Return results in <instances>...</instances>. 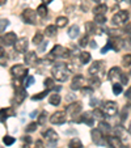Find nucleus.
<instances>
[{
  "mask_svg": "<svg viewBox=\"0 0 131 148\" xmlns=\"http://www.w3.org/2000/svg\"><path fill=\"white\" fill-rule=\"evenodd\" d=\"M68 148H83V143L79 138H73L68 143Z\"/></svg>",
  "mask_w": 131,
  "mask_h": 148,
  "instance_id": "cd10ccee",
  "label": "nucleus"
},
{
  "mask_svg": "<svg viewBox=\"0 0 131 148\" xmlns=\"http://www.w3.org/2000/svg\"><path fill=\"white\" fill-rule=\"evenodd\" d=\"M80 34V28L78 25H72L70 29H68V37L72 39L78 38V36Z\"/></svg>",
  "mask_w": 131,
  "mask_h": 148,
  "instance_id": "393cba45",
  "label": "nucleus"
},
{
  "mask_svg": "<svg viewBox=\"0 0 131 148\" xmlns=\"http://www.w3.org/2000/svg\"><path fill=\"white\" fill-rule=\"evenodd\" d=\"M39 51H42V53H43V51L46 50V46H47V42H45L43 41V43H39Z\"/></svg>",
  "mask_w": 131,
  "mask_h": 148,
  "instance_id": "3c124183",
  "label": "nucleus"
},
{
  "mask_svg": "<svg viewBox=\"0 0 131 148\" xmlns=\"http://www.w3.org/2000/svg\"><path fill=\"white\" fill-rule=\"evenodd\" d=\"M16 41H17V36L13 32L7 33V34H4L3 37H0V42H1L4 46H13L14 43H16Z\"/></svg>",
  "mask_w": 131,
  "mask_h": 148,
  "instance_id": "9d476101",
  "label": "nucleus"
},
{
  "mask_svg": "<svg viewBox=\"0 0 131 148\" xmlns=\"http://www.w3.org/2000/svg\"><path fill=\"white\" fill-rule=\"evenodd\" d=\"M125 96H126V98H127V100H131V87L126 90V95Z\"/></svg>",
  "mask_w": 131,
  "mask_h": 148,
  "instance_id": "5fc2aeb1",
  "label": "nucleus"
},
{
  "mask_svg": "<svg viewBox=\"0 0 131 148\" xmlns=\"http://www.w3.org/2000/svg\"><path fill=\"white\" fill-rule=\"evenodd\" d=\"M108 9L109 8H108V5H106V4L101 3V4H98L95 9H93V13H95V14H105L106 12H108Z\"/></svg>",
  "mask_w": 131,
  "mask_h": 148,
  "instance_id": "bb28decb",
  "label": "nucleus"
},
{
  "mask_svg": "<svg viewBox=\"0 0 131 148\" xmlns=\"http://www.w3.org/2000/svg\"><path fill=\"white\" fill-rule=\"evenodd\" d=\"M43 138L47 139L49 142H50V144H51V143H55L56 140H58V134H56L53 129H49V130H46V131L43 132Z\"/></svg>",
  "mask_w": 131,
  "mask_h": 148,
  "instance_id": "6ab92c4d",
  "label": "nucleus"
},
{
  "mask_svg": "<svg viewBox=\"0 0 131 148\" xmlns=\"http://www.w3.org/2000/svg\"><path fill=\"white\" fill-rule=\"evenodd\" d=\"M122 64H123V67H130L131 66V54H126V55H123Z\"/></svg>",
  "mask_w": 131,
  "mask_h": 148,
  "instance_id": "c9c22d12",
  "label": "nucleus"
},
{
  "mask_svg": "<svg viewBox=\"0 0 131 148\" xmlns=\"http://www.w3.org/2000/svg\"><path fill=\"white\" fill-rule=\"evenodd\" d=\"M37 127H38V123H36V122H32V123H29L28 126H26V129H25V131L26 132H34L37 130Z\"/></svg>",
  "mask_w": 131,
  "mask_h": 148,
  "instance_id": "4c0bfd02",
  "label": "nucleus"
},
{
  "mask_svg": "<svg viewBox=\"0 0 131 148\" xmlns=\"http://www.w3.org/2000/svg\"><path fill=\"white\" fill-rule=\"evenodd\" d=\"M128 18H130L128 11H118L117 13L113 16L112 24H113V26H123L125 24H127Z\"/></svg>",
  "mask_w": 131,
  "mask_h": 148,
  "instance_id": "f03ea898",
  "label": "nucleus"
},
{
  "mask_svg": "<svg viewBox=\"0 0 131 148\" xmlns=\"http://www.w3.org/2000/svg\"><path fill=\"white\" fill-rule=\"evenodd\" d=\"M119 80H121V84H127L128 83V76L126 75V73H122L121 77H119Z\"/></svg>",
  "mask_w": 131,
  "mask_h": 148,
  "instance_id": "09e8293b",
  "label": "nucleus"
},
{
  "mask_svg": "<svg viewBox=\"0 0 131 148\" xmlns=\"http://www.w3.org/2000/svg\"><path fill=\"white\" fill-rule=\"evenodd\" d=\"M62 101V97L59 93H53V95H50V97H49V102H50V105H53V106H58L59 103H60Z\"/></svg>",
  "mask_w": 131,
  "mask_h": 148,
  "instance_id": "4be33fe9",
  "label": "nucleus"
},
{
  "mask_svg": "<svg viewBox=\"0 0 131 148\" xmlns=\"http://www.w3.org/2000/svg\"><path fill=\"white\" fill-rule=\"evenodd\" d=\"M28 96V92L24 87H20L17 89H14V97H13V103L14 105H20Z\"/></svg>",
  "mask_w": 131,
  "mask_h": 148,
  "instance_id": "1a4fd4ad",
  "label": "nucleus"
},
{
  "mask_svg": "<svg viewBox=\"0 0 131 148\" xmlns=\"http://www.w3.org/2000/svg\"><path fill=\"white\" fill-rule=\"evenodd\" d=\"M127 117H128V105H126V106L123 108L122 113H121V119L125 121V119H127Z\"/></svg>",
  "mask_w": 131,
  "mask_h": 148,
  "instance_id": "a18cd8bd",
  "label": "nucleus"
},
{
  "mask_svg": "<svg viewBox=\"0 0 131 148\" xmlns=\"http://www.w3.org/2000/svg\"><path fill=\"white\" fill-rule=\"evenodd\" d=\"M23 140L25 142V144H30V143H32L30 136H28V135H26V136H24V138H23Z\"/></svg>",
  "mask_w": 131,
  "mask_h": 148,
  "instance_id": "603ef678",
  "label": "nucleus"
},
{
  "mask_svg": "<svg viewBox=\"0 0 131 148\" xmlns=\"http://www.w3.org/2000/svg\"><path fill=\"white\" fill-rule=\"evenodd\" d=\"M13 115V112H12L9 108H4V109H0V122H5L9 117Z\"/></svg>",
  "mask_w": 131,
  "mask_h": 148,
  "instance_id": "aec40b11",
  "label": "nucleus"
},
{
  "mask_svg": "<svg viewBox=\"0 0 131 148\" xmlns=\"http://www.w3.org/2000/svg\"><path fill=\"white\" fill-rule=\"evenodd\" d=\"M45 36L47 37H54L56 36V26L55 25H49L45 29Z\"/></svg>",
  "mask_w": 131,
  "mask_h": 148,
  "instance_id": "7c9ffc66",
  "label": "nucleus"
},
{
  "mask_svg": "<svg viewBox=\"0 0 131 148\" xmlns=\"http://www.w3.org/2000/svg\"><path fill=\"white\" fill-rule=\"evenodd\" d=\"M106 144L109 148H121L122 147V142L118 136H106Z\"/></svg>",
  "mask_w": 131,
  "mask_h": 148,
  "instance_id": "2eb2a0df",
  "label": "nucleus"
},
{
  "mask_svg": "<svg viewBox=\"0 0 131 148\" xmlns=\"http://www.w3.org/2000/svg\"><path fill=\"white\" fill-rule=\"evenodd\" d=\"M67 25H68V18L67 17L60 16V17L56 18V23H55L56 28H64V26H67Z\"/></svg>",
  "mask_w": 131,
  "mask_h": 148,
  "instance_id": "c85d7f7f",
  "label": "nucleus"
},
{
  "mask_svg": "<svg viewBox=\"0 0 131 148\" xmlns=\"http://www.w3.org/2000/svg\"><path fill=\"white\" fill-rule=\"evenodd\" d=\"M121 75H122V71H121L119 67H112L108 73V79L110 81H113V83H115L121 77Z\"/></svg>",
  "mask_w": 131,
  "mask_h": 148,
  "instance_id": "f3484780",
  "label": "nucleus"
},
{
  "mask_svg": "<svg viewBox=\"0 0 131 148\" xmlns=\"http://www.w3.org/2000/svg\"><path fill=\"white\" fill-rule=\"evenodd\" d=\"M24 60H25V63L29 66H36L37 63H38V56H37V54L34 53V51H28V53H25Z\"/></svg>",
  "mask_w": 131,
  "mask_h": 148,
  "instance_id": "dca6fc26",
  "label": "nucleus"
},
{
  "mask_svg": "<svg viewBox=\"0 0 131 148\" xmlns=\"http://www.w3.org/2000/svg\"><path fill=\"white\" fill-rule=\"evenodd\" d=\"M102 68H104V62L102 60H96L95 63L89 67L88 73H91V76H97V73L100 72V71H102Z\"/></svg>",
  "mask_w": 131,
  "mask_h": 148,
  "instance_id": "4468645a",
  "label": "nucleus"
},
{
  "mask_svg": "<svg viewBox=\"0 0 131 148\" xmlns=\"http://www.w3.org/2000/svg\"><path fill=\"white\" fill-rule=\"evenodd\" d=\"M28 45L29 42L26 38H21V39H17L16 43H14V49H16L17 53H25L26 50H28Z\"/></svg>",
  "mask_w": 131,
  "mask_h": 148,
  "instance_id": "ddd939ff",
  "label": "nucleus"
},
{
  "mask_svg": "<svg viewBox=\"0 0 131 148\" xmlns=\"http://www.w3.org/2000/svg\"><path fill=\"white\" fill-rule=\"evenodd\" d=\"M37 114H38V112H37V110H34L33 113H32L30 114V118H34V117H37Z\"/></svg>",
  "mask_w": 131,
  "mask_h": 148,
  "instance_id": "4d7b16f0",
  "label": "nucleus"
},
{
  "mask_svg": "<svg viewBox=\"0 0 131 148\" xmlns=\"http://www.w3.org/2000/svg\"><path fill=\"white\" fill-rule=\"evenodd\" d=\"M51 73H53V77L55 79L56 81H59V83H64V81L68 80L71 72L64 63H58V64H55L53 67Z\"/></svg>",
  "mask_w": 131,
  "mask_h": 148,
  "instance_id": "f257e3e1",
  "label": "nucleus"
},
{
  "mask_svg": "<svg viewBox=\"0 0 131 148\" xmlns=\"http://www.w3.org/2000/svg\"><path fill=\"white\" fill-rule=\"evenodd\" d=\"M37 16H39L41 18H45L46 16H47V7H46V4H41V5H38V8H37Z\"/></svg>",
  "mask_w": 131,
  "mask_h": 148,
  "instance_id": "a878e982",
  "label": "nucleus"
},
{
  "mask_svg": "<svg viewBox=\"0 0 131 148\" xmlns=\"http://www.w3.org/2000/svg\"><path fill=\"white\" fill-rule=\"evenodd\" d=\"M97 102H98V101L96 100V98L92 97V98H91V102H89V103H91V106H92V108H95L96 105H97Z\"/></svg>",
  "mask_w": 131,
  "mask_h": 148,
  "instance_id": "864d4df0",
  "label": "nucleus"
},
{
  "mask_svg": "<svg viewBox=\"0 0 131 148\" xmlns=\"http://www.w3.org/2000/svg\"><path fill=\"white\" fill-rule=\"evenodd\" d=\"M115 3H121V1H123V0H114Z\"/></svg>",
  "mask_w": 131,
  "mask_h": 148,
  "instance_id": "e2e57ef3",
  "label": "nucleus"
},
{
  "mask_svg": "<svg viewBox=\"0 0 131 148\" xmlns=\"http://www.w3.org/2000/svg\"><path fill=\"white\" fill-rule=\"evenodd\" d=\"M43 1V4H50V3H53V0H42Z\"/></svg>",
  "mask_w": 131,
  "mask_h": 148,
  "instance_id": "13d9d810",
  "label": "nucleus"
},
{
  "mask_svg": "<svg viewBox=\"0 0 131 148\" xmlns=\"http://www.w3.org/2000/svg\"><path fill=\"white\" fill-rule=\"evenodd\" d=\"M84 83H85L84 76L76 75V76H73L72 83H71L70 87H71V89H72V90H79V89H81V88L84 87Z\"/></svg>",
  "mask_w": 131,
  "mask_h": 148,
  "instance_id": "f8f14e48",
  "label": "nucleus"
},
{
  "mask_svg": "<svg viewBox=\"0 0 131 148\" xmlns=\"http://www.w3.org/2000/svg\"><path fill=\"white\" fill-rule=\"evenodd\" d=\"M81 90H83L84 95H89V93L93 92V88H91V87H83V88H81Z\"/></svg>",
  "mask_w": 131,
  "mask_h": 148,
  "instance_id": "8fccbe9b",
  "label": "nucleus"
},
{
  "mask_svg": "<svg viewBox=\"0 0 131 148\" xmlns=\"http://www.w3.org/2000/svg\"><path fill=\"white\" fill-rule=\"evenodd\" d=\"M128 134L131 135V122H130V126H128Z\"/></svg>",
  "mask_w": 131,
  "mask_h": 148,
  "instance_id": "680f3d73",
  "label": "nucleus"
},
{
  "mask_svg": "<svg viewBox=\"0 0 131 148\" xmlns=\"http://www.w3.org/2000/svg\"><path fill=\"white\" fill-rule=\"evenodd\" d=\"M70 56V50L67 47H63L60 45H56L53 47V50L50 51V55H49V59H55V58H59V59H66Z\"/></svg>",
  "mask_w": 131,
  "mask_h": 148,
  "instance_id": "7ed1b4c3",
  "label": "nucleus"
},
{
  "mask_svg": "<svg viewBox=\"0 0 131 148\" xmlns=\"http://www.w3.org/2000/svg\"><path fill=\"white\" fill-rule=\"evenodd\" d=\"M49 92H50V89H46L45 92L37 93L36 96H32V100H33V101H39V100H43V98H45L46 96L49 95Z\"/></svg>",
  "mask_w": 131,
  "mask_h": 148,
  "instance_id": "2f4dec72",
  "label": "nucleus"
},
{
  "mask_svg": "<svg viewBox=\"0 0 131 148\" xmlns=\"http://www.w3.org/2000/svg\"><path fill=\"white\" fill-rule=\"evenodd\" d=\"M14 142H16V139H14L13 136H9V135H5V136L3 138V143L5 145H12Z\"/></svg>",
  "mask_w": 131,
  "mask_h": 148,
  "instance_id": "e433bc0d",
  "label": "nucleus"
},
{
  "mask_svg": "<svg viewBox=\"0 0 131 148\" xmlns=\"http://www.w3.org/2000/svg\"><path fill=\"white\" fill-rule=\"evenodd\" d=\"M46 119H47V113L42 112L41 114L38 115V122H37V123H38V125H43V123L46 122Z\"/></svg>",
  "mask_w": 131,
  "mask_h": 148,
  "instance_id": "ea45409f",
  "label": "nucleus"
},
{
  "mask_svg": "<svg viewBox=\"0 0 131 148\" xmlns=\"http://www.w3.org/2000/svg\"><path fill=\"white\" fill-rule=\"evenodd\" d=\"M7 3V0H0V5H4Z\"/></svg>",
  "mask_w": 131,
  "mask_h": 148,
  "instance_id": "bf43d9fd",
  "label": "nucleus"
},
{
  "mask_svg": "<svg viewBox=\"0 0 131 148\" xmlns=\"http://www.w3.org/2000/svg\"><path fill=\"white\" fill-rule=\"evenodd\" d=\"M123 47L127 49V50H131V34H128V37H126L123 39Z\"/></svg>",
  "mask_w": 131,
  "mask_h": 148,
  "instance_id": "a19ab883",
  "label": "nucleus"
},
{
  "mask_svg": "<svg viewBox=\"0 0 131 148\" xmlns=\"http://www.w3.org/2000/svg\"><path fill=\"white\" fill-rule=\"evenodd\" d=\"M34 77L33 76H28V77H26V80H25V87H30V85H33L34 84Z\"/></svg>",
  "mask_w": 131,
  "mask_h": 148,
  "instance_id": "de8ad7c7",
  "label": "nucleus"
},
{
  "mask_svg": "<svg viewBox=\"0 0 131 148\" xmlns=\"http://www.w3.org/2000/svg\"><path fill=\"white\" fill-rule=\"evenodd\" d=\"M89 45H91V47H92V49H96V47H97V45H96V42H95V41H91Z\"/></svg>",
  "mask_w": 131,
  "mask_h": 148,
  "instance_id": "6e6d98bb",
  "label": "nucleus"
},
{
  "mask_svg": "<svg viewBox=\"0 0 131 148\" xmlns=\"http://www.w3.org/2000/svg\"><path fill=\"white\" fill-rule=\"evenodd\" d=\"M93 1H96V3H98V4H101L104 1V0H93Z\"/></svg>",
  "mask_w": 131,
  "mask_h": 148,
  "instance_id": "052dcab7",
  "label": "nucleus"
},
{
  "mask_svg": "<svg viewBox=\"0 0 131 148\" xmlns=\"http://www.w3.org/2000/svg\"><path fill=\"white\" fill-rule=\"evenodd\" d=\"M80 63L81 64H88L91 62V54L86 53V51H83V53H80Z\"/></svg>",
  "mask_w": 131,
  "mask_h": 148,
  "instance_id": "c756f323",
  "label": "nucleus"
},
{
  "mask_svg": "<svg viewBox=\"0 0 131 148\" xmlns=\"http://www.w3.org/2000/svg\"><path fill=\"white\" fill-rule=\"evenodd\" d=\"M97 24L95 23V21H86L85 23V32L86 34L89 36V34H95L96 30H97Z\"/></svg>",
  "mask_w": 131,
  "mask_h": 148,
  "instance_id": "412c9836",
  "label": "nucleus"
},
{
  "mask_svg": "<svg viewBox=\"0 0 131 148\" xmlns=\"http://www.w3.org/2000/svg\"><path fill=\"white\" fill-rule=\"evenodd\" d=\"M80 122H84L88 126H93V123H95V117H93L92 113L84 112L80 114Z\"/></svg>",
  "mask_w": 131,
  "mask_h": 148,
  "instance_id": "a211bd4d",
  "label": "nucleus"
},
{
  "mask_svg": "<svg viewBox=\"0 0 131 148\" xmlns=\"http://www.w3.org/2000/svg\"><path fill=\"white\" fill-rule=\"evenodd\" d=\"M50 122L53 123V125H63V123L66 122V113L62 112V110L55 112L50 117Z\"/></svg>",
  "mask_w": 131,
  "mask_h": 148,
  "instance_id": "9b49d317",
  "label": "nucleus"
},
{
  "mask_svg": "<svg viewBox=\"0 0 131 148\" xmlns=\"http://www.w3.org/2000/svg\"><path fill=\"white\" fill-rule=\"evenodd\" d=\"M43 42V34L42 33H36L34 34V37H33V43L34 45H39V43H42Z\"/></svg>",
  "mask_w": 131,
  "mask_h": 148,
  "instance_id": "f704fd0d",
  "label": "nucleus"
},
{
  "mask_svg": "<svg viewBox=\"0 0 131 148\" xmlns=\"http://www.w3.org/2000/svg\"><path fill=\"white\" fill-rule=\"evenodd\" d=\"M21 18L25 24H29V25H34L37 23V12L33 11L30 8H26L21 13Z\"/></svg>",
  "mask_w": 131,
  "mask_h": 148,
  "instance_id": "39448f33",
  "label": "nucleus"
},
{
  "mask_svg": "<svg viewBox=\"0 0 131 148\" xmlns=\"http://www.w3.org/2000/svg\"><path fill=\"white\" fill-rule=\"evenodd\" d=\"M91 135H92V140L96 145L98 147H104L106 144V136L100 131V129H93L91 131Z\"/></svg>",
  "mask_w": 131,
  "mask_h": 148,
  "instance_id": "423d86ee",
  "label": "nucleus"
},
{
  "mask_svg": "<svg viewBox=\"0 0 131 148\" xmlns=\"http://www.w3.org/2000/svg\"><path fill=\"white\" fill-rule=\"evenodd\" d=\"M102 110L105 114H108L109 117L112 115H115L118 112V105L114 102V101H105L102 103Z\"/></svg>",
  "mask_w": 131,
  "mask_h": 148,
  "instance_id": "0eeeda50",
  "label": "nucleus"
},
{
  "mask_svg": "<svg viewBox=\"0 0 131 148\" xmlns=\"http://www.w3.org/2000/svg\"><path fill=\"white\" fill-rule=\"evenodd\" d=\"M8 25H9V21H8V20L1 18V20H0V32H4Z\"/></svg>",
  "mask_w": 131,
  "mask_h": 148,
  "instance_id": "37998d69",
  "label": "nucleus"
},
{
  "mask_svg": "<svg viewBox=\"0 0 131 148\" xmlns=\"http://www.w3.org/2000/svg\"><path fill=\"white\" fill-rule=\"evenodd\" d=\"M113 93L114 95H121L122 93V84H118V83L113 84Z\"/></svg>",
  "mask_w": 131,
  "mask_h": 148,
  "instance_id": "58836bf2",
  "label": "nucleus"
},
{
  "mask_svg": "<svg viewBox=\"0 0 131 148\" xmlns=\"http://www.w3.org/2000/svg\"><path fill=\"white\" fill-rule=\"evenodd\" d=\"M95 23L98 25H102L106 23V16L105 14H95Z\"/></svg>",
  "mask_w": 131,
  "mask_h": 148,
  "instance_id": "72a5a7b5",
  "label": "nucleus"
},
{
  "mask_svg": "<svg viewBox=\"0 0 131 148\" xmlns=\"http://www.w3.org/2000/svg\"><path fill=\"white\" fill-rule=\"evenodd\" d=\"M45 87H46V89H53L54 88V80H53V77H47L45 80Z\"/></svg>",
  "mask_w": 131,
  "mask_h": 148,
  "instance_id": "79ce46f5",
  "label": "nucleus"
},
{
  "mask_svg": "<svg viewBox=\"0 0 131 148\" xmlns=\"http://www.w3.org/2000/svg\"><path fill=\"white\" fill-rule=\"evenodd\" d=\"M101 85V80L97 77V76H91V79L88 80V87L93 88V89H96V88H98Z\"/></svg>",
  "mask_w": 131,
  "mask_h": 148,
  "instance_id": "5701e85b",
  "label": "nucleus"
},
{
  "mask_svg": "<svg viewBox=\"0 0 131 148\" xmlns=\"http://www.w3.org/2000/svg\"><path fill=\"white\" fill-rule=\"evenodd\" d=\"M88 42H89L88 36H84V37H81L80 41H79V46H80V47H85V46L88 45Z\"/></svg>",
  "mask_w": 131,
  "mask_h": 148,
  "instance_id": "c03bdc74",
  "label": "nucleus"
},
{
  "mask_svg": "<svg viewBox=\"0 0 131 148\" xmlns=\"http://www.w3.org/2000/svg\"><path fill=\"white\" fill-rule=\"evenodd\" d=\"M26 73H28V70L21 64H14L11 68V75L13 76V79H23L26 76Z\"/></svg>",
  "mask_w": 131,
  "mask_h": 148,
  "instance_id": "6e6552de",
  "label": "nucleus"
},
{
  "mask_svg": "<svg viewBox=\"0 0 131 148\" xmlns=\"http://www.w3.org/2000/svg\"><path fill=\"white\" fill-rule=\"evenodd\" d=\"M92 114H93V117H95V119H101V121H102L104 118H105V113H104V110L97 109V108L93 110Z\"/></svg>",
  "mask_w": 131,
  "mask_h": 148,
  "instance_id": "473e14b6",
  "label": "nucleus"
},
{
  "mask_svg": "<svg viewBox=\"0 0 131 148\" xmlns=\"http://www.w3.org/2000/svg\"><path fill=\"white\" fill-rule=\"evenodd\" d=\"M81 110H83V105H81V102L75 101V102H71L70 105H68L67 109H66V112H67L68 114L72 117L73 121H76V119H78V117H80Z\"/></svg>",
  "mask_w": 131,
  "mask_h": 148,
  "instance_id": "20e7f679",
  "label": "nucleus"
},
{
  "mask_svg": "<svg viewBox=\"0 0 131 148\" xmlns=\"http://www.w3.org/2000/svg\"><path fill=\"white\" fill-rule=\"evenodd\" d=\"M4 56H5V51H4V49L1 47V46H0V63H1L3 66H5L7 63H5V60L3 59Z\"/></svg>",
  "mask_w": 131,
  "mask_h": 148,
  "instance_id": "49530a36",
  "label": "nucleus"
},
{
  "mask_svg": "<svg viewBox=\"0 0 131 148\" xmlns=\"http://www.w3.org/2000/svg\"><path fill=\"white\" fill-rule=\"evenodd\" d=\"M98 129H100V131L102 132L105 136H108V134L112 131V127H110V125H109L108 122H104V121H101V122H100V127H98Z\"/></svg>",
  "mask_w": 131,
  "mask_h": 148,
  "instance_id": "b1692460",
  "label": "nucleus"
}]
</instances>
